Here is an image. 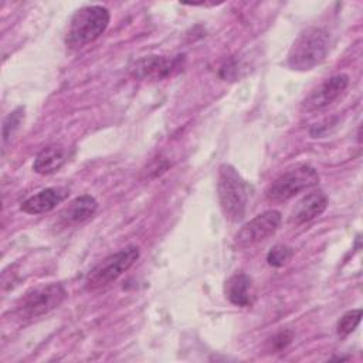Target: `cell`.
I'll return each instance as SVG.
<instances>
[{
    "label": "cell",
    "instance_id": "cell-1",
    "mask_svg": "<svg viewBox=\"0 0 363 363\" xmlns=\"http://www.w3.org/2000/svg\"><path fill=\"white\" fill-rule=\"evenodd\" d=\"M217 196L225 220L238 223L244 218L248 201V187L237 169L228 163L218 167Z\"/></svg>",
    "mask_w": 363,
    "mask_h": 363
},
{
    "label": "cell",
    "instance_id": "cell-2",
    "mask_svg": "<svg viewBox=\"0 0 363 363\" xmlns=\"http://www.w3.org/2000/svg\"><path fill=\"white\" fill-rule=\"evenodd\" d=\"M329 51V34L323 28L309 27L294 41L286 64L295 71H309L319 65Z\"/></svg>",
    "mask_w": 363,
    "mask_h": 363
},
{
    "label": "cell",
    "instance_id": "cell-3",
    "mask_svg": "<svg viewBox=\"0 0 363 363\" xmlns=\"http://www.w3.org/2000/svg\"><path fill=\"white\" fill-rule=\"evenodd\" d=\"M109 24V11L104 6H85L77 10L69 21L65 43L71 48H81L95 41Z\"/></svg>",
    "mask_w": 363,
    "mask_h": 363
},
{
    "label": "cell",
    "instance_id": "cell-4",
    "mask_svg": "<svg viewBox=\"0 0 363 363\" xmlns=\"http://www.w3.org/2000/svg\"><path fill=\"white\" fill-rule=\"evenodd\" d=\"M67 296L65 288L58 282L41 284L30 288L20 296L16 303L14 313L21 320L40 318L55 309Z\"/></svg>",
    "mask_w": 363,
    "mask_h": 363
},
{
    "label": "cell",
    "instance_id": "cell-5",
    "mask_svg": "<svg viewBox=\"0 0 363 363\" xmlns=\"http://www.w3.org/2000/svg\"><path fill=\"white\" fill-rule=\"evenodd\" d=\"M139 258V250L135 245H128L99 261L85 278V289L96 292L115 282L126 272Z\"/></svg>",
    "mask_w": 363,
    "mask_h": 363
},
{
    "label": "cell",
    "instance_id": "cell-6",
    "mask_svg": "<svg viewBox=\"0 0 363 363\" xmlns=\"http://www.w3.org/2000/svg\"><path fill=\"white\" fill-rule=\"evenodd\" d=\"M318 183V172L309 164H301L277 177L268 186L265 196L272 203H282L295 197L298 193L316 186Z\"/></svg>",
    "mask_w": 363,
    "mask_h": 363
},
{
    "label": "cell",
    "instance_id": "cell-7",
    "mask_svg": "<svg viewBox=\"0 0 363 363\" xmlns=\"http://www.w3.org/2000/svg\"><path fill=\"white\" fill-rule=\"evenodd\" d=\"M282 216L278 210H267L248 223H245L235 234V245L240 248L252 247L271 237L281 225Z\"/></svg>",
    "mask_w": 363,
    "mask_h": 363
},
{
    "label": "cell",
    "instance_id": "cell-8",
    "mask_svg": "<svg viewBox=\"0 0 363 363\" xmlns=\"http://www.w3.org/2000/svg\"><path fill=\"white\" fill-rule=\"evenodd\" d=\"M349 85V75L345 72L332 75L325 79L316 88H313L308 96L302 101V109L306 112L320 111L333 104L346 91Z\"/></svg>",
    "mask_w": 363,
    "mask_h": 363
},
{
    "label": "cell",
    "instance_id": "cell-9",
    "mask_svg": "<svg viewBox=\"0 0 363 363\" xmlns=\"http://www.w3.org/2000/svg\"><path fill=\"white\" fill-rule=\"evenodd\" d=\"M180 55L167 58L159 55H149L135 62L133 74L140 79H162L180 68Z\"/></svg>",
    "mask_w": 363,
    "mask_h": 363
},
{
    "label": "cell",
    "instance_id": "cell-10",
    "mask_svg": "<svg viewBox=\"0 0 363 363\" xmlns=\"http://www.w3.org/2000/svg\"><path fill=\"white\" fill-rule=\"evenodd\" d=\"M69 191L67 187H50L44 189L28 199H26L20 208L27 214H43L55 208L61 201L68 197Z\"/></svg>",
    "mask_w": 363,
    "mask_h": 363
},
{
    "label": "cell",
    "instance_id": "cell-11",
    "mask_svg": "<svg viewBox=\"0 0 363 363\" xmlns=\"http://www.w3.org/2000/svg\"><path fill=\"white\" fill-rule=\"evenodd\" d=\"M328 207V197L322 190H315L303 196L298 204L295 206L289 221L292 224L301 225L312 221L318 216H320Z\"/></svg>",
    "mask_w": 363,
    "mask_h": 363
},
{
    "label": "cell",
    "instance_id": "cell-12",
    "mask_svg": "<svg viewBox=\"0 0 363 363\" xmlns=\"http://www.w3.org/2000/svg\"><path fill=\"white\" fill-rule=\"evenodd\" d=\"M96 208H98V201L92 196L84 194L74 199L60 213V220L65 225H75L91 218L95 214Z\"/></svg>",
    "mask_w": 363,
    "mask_h": 363
},
{
    "label": "cell",
    "instance_id": "cell-13",
    "mask_svg": "<svg viewBox=\"0 0 363 363\" xmlns=\"http://www.w3.org/2000/svg\"><path fill=\"white\" fill-rule=\"evenodd\" d=\"M68 159L67 147L62 145H48L45 146L34 159L33 170L38 174H51L58 172Z\"/></svg>",
    "mask_w": 363,
    "mask_h": 363
},
{
    "label": "cell",
    "instance_id": "cell-14",
    "mask_svg": "<svg viewBox=\"0 0 363 363\" xmlns=\"http://www.w3.org/2000/svg\"><path fill=\"white\" fill-rule=\"evenodd\" d=\"M251 278L245 274H235L225 282V296L235 306H248Z\"/></svg>",
    "mask_w": 363,
    "mask_h": 363
},
{
    "label": "cell",
    "instance_id": "cell-15",
    "mask_svg": "<svg viewBox=\"0 0 363 363\" xmlns=\"http://www.w3.org/2000/svg\"><path fill=\"white\" fill-rule=\"evenodd\" d=\"M360 319H362V309H352V311H347L337 322V328H336V332L339 336H347L350 335L356 328L357 325L360 323Z\"/></svg>",
    "mask_w": 363,
    "mask_h": 363
},
{
    "label": "cell",
    "instance_id": "cell-16",
    "mask_svg": "<svg viewBox=\"0 0 363 363\" xmlns=\"http://www.w3.org/2000/svg\"><path fill=\"white\" fill-rule=\"evenodd\" d=\"M23 108H17L13 112H10L4 122H3V129H1V135H3V143L9 142L10 138L14 135V132L18 129L21 121H23Z\"/></svg>",
    "mask_w": 363,
    "mask_h": 363
},
{
    "label": "cell",
    "instance_id": "cell-17",
    "mask_svg": "<svg viewBox=\"0 0 363 363\" xmlns=\"http://www.w3.org/2000/svg\"><path fill=\"white\" fill-rule=\"evenodd\" d=\"M291 257H292V248L286 247V245H282V244H278V245H274L268 251L267 261L271 267L279 268V267H284L289 261Z\"/></svg>",
    "mask_w": 363,
    "mask_h": 363
},
{
    "label": "cell",
    "instance_id": "cell-18",
    "mask_svg": "<svg viewBox=\"0 0 363 363\" xmlns=\"http://www.w3.org/2000/svg\"><path fill=\"white\" fill-rule=\"evenodd\" d=\"M292 340V333L291 332H279L271 339V350H282L285 349Z\"/></svg>",
    "mask_w": 363,
    "mask_h": 363
}]
</instances>
